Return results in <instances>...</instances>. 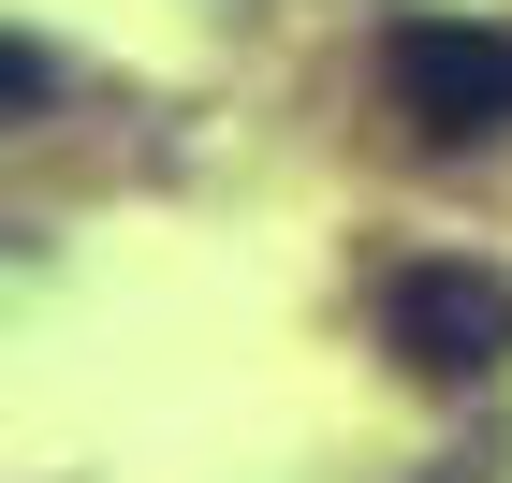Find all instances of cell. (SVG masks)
<instances>
[{
  "instance_id": "1",
  "label": "cell",
  "mask_w": 512,
  "mask_h": 483,
  "mask_svg": "<svg viewBox=\"0 0 512 483\" xmlns=\"http://www.w3.org/2000/svg\"><path fill=\"white\" fill-rule=\"evenodd\" d=\"M381 88H395V118L425 132V147H483V132H512V30H483V15H410V30L381 44Z\"/></svg>"
},
{
  "instance_id": "2",
  "label": "cell",
  "mask_w": 512,
  "mask_h": 483,
  "mask_svg": "<svg viewBox=\"0 0 512 483\" xmlns=\"http://www.w3.org/2000/svg\"><path fill=\"white\" fill-rule=\"evenodd\" d=\"M381 337H395L410 381H483V366L512 352V279L498 264H395Z\"/></svg>"
}]
</instances>
